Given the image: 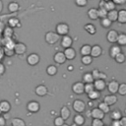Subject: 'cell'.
Instances as JSON below:
<instances>
[{
    "instance_id": "obj_1",
    "label": "cell",
    "mask_w": 126,
    "mask_h": 126,
    "mask_svg": "<svg viewBox=\"0 0 126 126\" xmlns=\"http://www.w3.org/2000/svg\"><path fill=\"white\" fill-rule=\"evenodd\" d=\"M44 39H45V42L50 44V45H53L55 43H57L60 39V35L56 32H52V31H49L47 32L45 34H44Z\"/></svg>"
},
{
    "instance_id": "obj_2",
    "label": "cell",
    "mask_w": 126,
    "mask_h": 126,
    "mask_svg": "<svg viewBox=\"0 0 126 126\" xmlns=\"http://www.w3.org/2000/svg\"><path fill=\"white\" fill-rule=\"evenodd\" d=\"M70 31V27L68 24L66 23H58L55 27V32L60 35V36H64L67 35L69 33Z\"/></svg>"
},
{
    "instance_id": "obj_3",
    "label": "cell",
    "mask_w": 126,
    "mask_h": 126,
    "mask_svg": "<svg viewBox=\"0 0 126 126\" xmlns=\"http://www.w3.org/2000/svg\"><path fill=\"white\" fill-rule=\"evenodd\" d=\"M72 107H73L74 111H76L77 113H83L86 110L87 104L82 99H75L72 103Z\"/></svg>"
},
{
    "instance_id": "obj_4",
    "label": "cell",
    "mask_w": 126,
    "mask_h": 126,
    "mask_svg": "<svg viewBox=\"0 0 126 126\" xmlns=\"http://www.w3.org/2000/svg\"><path fill=\"white\" fill-rule=\"evenodd\" d=\"M72 92L75 94H83L85 93V83L84 82H75L72 85Z\"/></svg>"
},
{
    "instance_id": "obj_5",
    "label": "cell",
    "mask_w": 126,
    "mask_h": 126,
    "mask_svg": "<svg viewBox=\"0 0 126 126\" xmlns=\"http://www.w3.org/2000/svg\"><path fill=\"white\" fill-rule=\"evenodd\" d=\"M40 109V104L37 100H30L27 104V110L32 113H36Z\"/></svg>"
},
{
    "instance_id": "obj_6",
    "label": "cell",
    "mask_w": 126,
    "mask_h": 126,
    "mask_svg": "<svg viewBox=\"0 0 126 126\" xmlns=\"http://www.w3.org/2000/svg\"><path fill=\"white\" fill-rule=\"evenodd\" d=\"M40 61V56L37 53H31L27 57V63L30 66H36Z\"/></svg>"
},
{
    "instance_id": "obj_7",
    "label": "cell",
    "mask_w": 126,
    "mask_h": 126,
    "mask_svg": "<svg viewBox=\"0 0 126 126\" xmlns=\"http://www.w3.org/2000/svg\"><path fill=\"white\" fill-rule=\"evenodd\" d=\"M118 35H119V33L117 32V31H115V30H110V31H108L107 33H106V39H107L108 42L114 44V43H117Z\"/></svg>"
},
{
    "instance_id": "obj_8",
    "label": "cell",
    "mask_w": 126,
    "mask_h": 126,
    "mask_svg": "<svg viewBox=\"0 0 126 126\" xmlns=\"http://www.w3.org/2000/svg\"><path fill=\"white\" fill-rule=\"evenodd\" d=\"M72 44H73V38L69 34L64 35V36L61 37V39H60V45L64 49L69 48V47H72Z\"/></svg>"
},
{
    "instance_id": "obj_9",
    "label": "cell",
    "mask_w": 126,
    "mask_h": 126,
    "mask_svg": "<svg viewBox=\"0 0 126 126\" xmlns=\"http://www.w3.org/2000/svg\"><path fill=\"white\" fill-rule=\"evenodd\" d=\"M53 60L57 64H60V65L61 64H64L66 62V60H67V58H66V56L64 54V51H57L53 55Z\"/></svg>"
},
{
    "instance_id": "obj_10",
    "label": "cell",
    "mask_w": 126,
    "mask_h": 126,
    "mask_svg": "<svg viewBox=\"0 0 126 126\" xmlns=\"http://www.w3.org/2000/svg\"><path fill=\"white\" fill-rule=\"evenodd\" d=\"M119 83L116 80H112L107 84V90L111 94H115L116 93H118L119 90Z\"/></svg>"
},
{
    "instance_id": "obj_11",
    "label": "cell",
    "mask_w": 126,
    "mask_h": 126,
    "mask_svg": "<svg viewBox=\"0 0 126 126\" xmlns=\"http://www.w3.org/2000/svg\"><path fill=\"white\" fill-rule=\"evenodd\" d=\"M27 45L24 43V42H17L15 47H14V50H15V53L17 55H23L27 52Z\"/></svg>"
},
{
    "instance_id": "obj_12",
    "label": "cell",
    "mask_w": 126,
    "mask_h": 126,
    "mask_svg": "<svg viewBox=\"0 0 126 126\" xmlns=\"http://www.w3.org/2000/svg\"><path fill=\"white\" fill-rule=\"evenodd\" d=\"M105 113L100 110L98 107H94L91 110V116L93 117V119H103L104 118Z\"/></svg>"
},
{
    "instance_id": "obj_13",
    "label": "cell",
    "mask_w": 126,
    "mask_h": 126,
    "mask_svg": "<svg viewBox=\"0 0 126 126\" xmlns=\"http://www.w3.org/2000/svg\"><path fill=\"white\" fill-rule=\"evenodd\" d=\"M34 93L38 96H44L48 94V89L44 85H37L34 89Z\"/></svg>"
},
{
    "instance_id": "obj_14",
    "label": "cell",
    "mask_w": 126,
    "mask_h": 126,
    "mask_svg": "<svg viewBox=\"0 0 126 126\" xmlns=\"http://www.w3.org/2000/svg\"><path fill=\"white\" fill-rule=\"evenodd\" d=\"M102 54V48L98 44H94L92 46V51H91V56L93 58H97Z\"/></svg>"
},
{
    "instance_id": "obj_15",
    "label": "cell",
    "mask_w": 126,
    "mask_h": 126,
    "mask_svg": "<svg viewBox=\"0 0 126 126\" xmlns=\"http://www.w3.org/2000/svg\"><path fill=\"white\" fill-rule=\"evenodd\" d=\"M94 89L98 92H102L107 86H106V83L104 80L102 79H97V80H94Z\"/></svg>"
},
{
    "instance_id": "obj_16",
    "label": "cell",
    "mask_w": 126,
    "mask_h": 126,
    "mask_svg": "<svg viewBox=\"0 0 126 126\" xmlns=\"http://www.w3.org/2000/svg\"><path fill=\"white\" fill-rule=\"evenodd\" d=\"M122 52V50H121V46H119L118 44L116 45V44H113L110 48H109V55H110V57L111 58H115L119 53H121Z\"/></svg>"
},
{
    "instance_id": "obj_17",
    "label": "cell",
    "mask_w": 126,
    "mask_h": 126,
    "mask_svg": "<svg viewBox=\"0 0 126 126\" xmlns=\"http://www.w3.org/2000/svg\"><path fill=\"white\" fill-rule=\"evenodd\" d=\"M64 54L67 58V60H74L76 58V50L73 48V47H69V48H66L64 49Z\"/></svg>"
},
{
    "instance_id": "obj_18",
    "label": "cell",
    "mask_w": 126,
    "mask_h": 126,
    "mask_svg": "<svg viewBox=\"0 0 126 126\" xmlns=\"http://www.w3.org/2000/svg\"><path fill=\"white\" fill-rule=\"evenodd\" d=\"M117 100H118V98H117V96L115 94H108V95H105L103 97V101L105 103H107L109 106L115 104L117 102Z\"/></svg>"
},
{
    "instance_id": "obj_19",
    "label": "cell",
    "mask_w": 126,
    "mask_h": 126,
    "mask_svg": "<svg viewBox=\"0 0 126 126\" xmlns=\"http://www.w3.org/2000/svg\"><path fill=\"white\" fill-rule=\"evenodd\" d=\"M87 15H88L89 19H91L93 21H95V20L98 19V9H96V8H91V9L88 10Z\"/></svg>"
},
{
    "instance_id": "obj_20",
    "label": "cell",
    "mask_w": 126,
    "mask_h": 126,
    "mask_svg": "<svg viewBox=\"0 0 126 126\" xmlns=\"http://www.w3.org/2000/svg\"><path fill=\"white\" fill-rule=\"evenodd\" d=\"M0 110L2 113H8L11 110V103L8 100L0 101Z\"/></svg>"
},
{
    "instance_id": "obj_21",
    "label": "cell",
    "mask_w": 126,
    "mask_h": 126,
    "mask_svg": "<svg viewBox=\"0 0 126 126\" xmlns=\"http://www.w3.org/2000/svg\"><path fill=\"white\" fill-rule=\"evenodd\" d=\"M82 82H84L85 84L94 83V78L92 72H87V73L83 74V76H82Z\"/></svg>"
},
{
    "instance_id": "obj_22",
    "label": "cell",
    "mask_w": 126,
    "mask_h": 126,
    "mask_svg": "<svg viewBox=\"0 0 126 126\" xmlns=\"http://www.w3.org/2000/svg\"><path fill=\"white\" fill-rule=\"evenodd\" d=\"M8 27H11L12 29L14 28H20L21 27V22L18 18L16 17H12L8 20Z\"/></svg>"
},
{
    "instance_id": "obj_23",
    "label": "cell",
    "mask_w": 126,
    "mask_h": 126,
    "mask_svg": "<svg viewBox=\"0 0 126 126\" xmlns=\"http://www.w3.org/2000/svg\"><path fill=\"white\" fill-rule=\"evenodd\" d=\"M70 115H71V111H70L69 107L66 106V105L62 106L61 109H60V116H61L64 120H67V119L70 117Z\"/></svg>"
},
{
    "instance_id": "obj_24",
    "label": "cell",
    "mask_w": 126,
    "mask_h": 126,
    "mask_svg": "<svg viewBox=\"0 0 126 126\" xmlns=\"http://www.w3.org/2000/svg\"><path fill=\"white\" fill-rule=\"evenodd\" d=\"M73 121H74V123H75V124H77L78 126H82V125H84V124H85L86 119H85V117H84L81 113H77V114L74 116Z\"/></svg>"
},
{
    "instance_id": "obj_25",
    "label": "cell",
    "mask_w": 126,
    "mask_h": 126,
    "mask_svg": "<svg viewBox=\"0 0 126 126\" xmlns=\"http://www.w3.org/2000/svg\"><path fill=\"white\" fill-rule=\"evenodd\" d=\"M7 9H8V11H9L10 13H15V12L19 11V9H20V5H19L18 2H16V1H12V2H10V3L8 4Z\"/></svg>"
},
{
    "instance_id": "obj_26",
    "label": "cell",
    "mask_w": 126,
    "mask_h": 126,
    "mask_svg": "<svg viewBox=\"0 0 126 126\" xmlns=\"http://www.w3.org/2000/svg\"><path fill=\"white\" fill-rule=\"evenodd\" d=\"M91 51H92V46L90 44H84L80 48V53H81L82 56L91 55Z\"/></svg>"
},
{
    "instance_id": "obj_27",
    "label": "cell",
    "mask_w": 126,
    "mask_h": 126,
    "mask_svg": "<svg viewBox=\"0 0 126 126\" xmlns=\"http://www.w3.org/2000/svg\"><path fill=\"white\" fill-rule=\"evenodd\" d=\"M84 30H85L89 34H92V35L96 32V28L94 27V24H91V23L86 24V25L84 26Z\"/></svg>"
},
{
    "instance_id": "obj_28",
    "label": "cell",
    "mask_w": 126,
    "mask_h": 126,
    "mask_svg": "<svg viewBox=\"0 0 126 126\" xmlns=\"http://www.w3.org/2000/svg\"><path fill=\"white\" fill-rule=\"evenodd\" d=\"M92 74H93L94 80H97V79H102V80H104V79H106V74L100 72L98 69H94V70L92 71Z\"/></svg>"
},
{
    "instance_id": "obj_29",
    "label": "cell",
    "mask_w": 126,
    "mask_h": 126,
    "mask_svg": "<svg viewBox=\"0 0 126 126\" xmlns=\"http://www.w3.org/2000/svg\"><path fill=\"white\" fill-rule=\"evenodd\" d=\"M110 118L112 120H120L122 118V112L119 109H113L110 112Z\"/></svg>"
},
{
    "instance_id": "obj_30",
    "label": "cell",
    "mask_w": 126,
    "mask_h": 126,
    "mask_svg": "<svg viewBox=\"0 0 126 126\" xmlns=\"http://www.w3.org/2000/svg\"><path fill=\"white\" fill-rule=\"evenodd\" d=\"M118 22L120 24H126V9L118 11Z\"/></svg>"
},
{
    "instance_id": "obj_31",
    "label": "cell",
    "mask_w": 126,
    "mask_h": 126,
    "mask_svg": "<svg viewBox=\"0 0 126 126\" xmlns=\"http://www.w3.org/2000/svg\"><path fill=\"white\" fill-rule=\"evenodd\" d=\"M107 18L113 23L115 21H118V11L115 9V10H112V11H109L108 14H107Z\"/></svg>"
},
{
    "instance_id": "obj_32",
    "label": "cell",
    "mask_w": 126,
    "mask_h": 126,
    "mask_svg": "<svg viewBox=\"0 0 126 126\" xmlns=\"http://www.w3.org/2000/svg\"><path fill=\"white\" fill-rule=\"evenodd\" d=\"M87 95H88V97H89L90 100H96V99H98L100 97V92H98L96 90H94L93 92H91Z\"/></svg>"
},
{
    "instance_id": "obj_33",
    "label": "cell",
    "mask_w": 126,
    "mask_h": 126,
    "mask_svg": "<svg viewBox=\"0 0 126 126\" xmlns=\"http://www.w3.org/2000/svg\"><path fill=\"white\" fill-rule=\"evenodd\" d=\"M11 125L12 126H26V122L19 117H15L12 119L11 121Z\"/></svg>"
},
{
    "instance_id": "obj_34",
    "label": "cell",
    "mask_w": 126,
    "mask_h": 126,
    "mask_svg": "<svg viewBox=\"0 0 126 126\" xmlns=\"http://www.w3.org/2000/svg\"><path fill=\"white\" fill-rule=\"evenodd\" d=\"M57 71H58V69L55 65H48L46 68V73L49 76H55L57 74Z\"/></svg>"
},
{
    "instance_id": "obj_35",
    "label": "cell",
    "mask_w": 126,
    "mask_h": 126,
    "mask_svg": "<svg viewBox=\"0 0 126 126\" xmlns=\"http://www.w3.org/2000/svg\"><path fill=\"white\" fill-rule=\"evenodd\" d=\"M117 44L119 46H125L126 45V33H124V32L119 33L118 39H117Z\"/></svg>"
},
{
    "instance_id": "obj_36",
    "label": "cell",
    "mask_w": 126,
    "mask_h": 126,
    "mask_svg": "<svg viewBox=\"0 0 126 126\" xmlns=\"http://www.w3.org/2000/svg\"><path fill=\"white\" fill-rule=\"evenodd\" d=\"M81 62H82L83 65H86V66L91 65L92 62H93V57H92L91 55H85V56H82V58H81Z\"/></svg>"
},
{
    "instance_id": "obj_37",
    "label": "cell",
    "mask_w": 126,
    "mask_h": 126,
    "mask_svg": "<svg viewBox=\"0 0 126 126\" xmlns=\"http://www.w3.org/2000/svg\"><path fill=\"white\" fill-rule=\"evenodd\" d=\"M100 25H101V27H102V28H104V29H108V28H110V27H111L112 22H111V21L106 17V18L100 19Z\"/></svg>"
},
{
    "instance_id": "obj_38",
    "label": "cell",
    "mask_w": 126,
    "mask_h": 126,
    "mask_svg": "<svg viewBox=\"0 0 126 126\" xmlns=\"http://www.w3.org/2000/svg\"><path fill=\"white\" fill-rule=\"evenodd\" d=\"M97 107H98L100 110H102L104 113H108V112H110V106H109L107 103H105L104 101L99 102Z\"/></svg>"
},
{
    "instance_id": "obj_39",
    "label": "cell",
    "mask_w": 126,
    "mask_h": 126,
    "mask_svg": "<svg viewBox=\"0 0 126 126\" xmlns=\"http://www.w3.org/2000/svg\"><path fill=\"white\" fill-rule=\"evenodd\" d=\"M114 60H115L117 63L122 64V63L125 62V60H126V56H125V54H124L123 52H121V53H119V54L114 58Z\"/></svg>"
},
{
    "instance_id": "obj_40",
    "label": "cell",
    "mask_w": 126,
    "mask_h": 126,
    "mask_svg": "<svg viewBox=\"0 0 126 126\" xmlns=\"http://www.w3.org/2000/svg\"><path fill=\"white\" fill-rule=\"evenodd\" d=\"M14 34V31H13V29L11 28V27H7L5 30H4V35H5V37H7V38H11V36Z\"/></svg>"
},
{
    "instance_id": "obj_41",
    "label": "cell",
    "mask_w": 126,
    "mask_h": 126,
    "mask_svg": "<svg viewBox=\"0 0 126 126\" xmlns=\"http://www.w3.org/2000/svg\"><path fill=\"white\" fill-rule=\"evenodd\" d=\"M115 7H116V4L111 0V1H106V5H105V9L109 12V11H112V10H115Z\"/></svg>"
},
{
    "instance_id": "obj_42",
    "label": "cell",
    "mask_w": 126,
    "mask_h": 126,
    "mask_svg": "<svg viewBox=\"0 0 126 126\" xmlns=\"http://www.w3.org/2000/svg\"><path fill=\"white\" fill-rule=\"evenodd\" d=\"M94 90H95V89H94V83L85 84V93H86L87 94H90L91 92H93Z\"/></svg>"
},
{
    "instance_id": "obj_43",
    "label": "cell",
    "mask_w": 126,
    "mask_h": 126,
    "mask_svg": "<svg viewBox=\"0 0 126 126\" xmlns=\"http://www.w3.org/2000/svg\"><path fill=\"white\" fill-rule=\"evenodd\" d=\"M107 14H108V11L104 8H98V18L100 19H103V18H106L107 17Z\"/></svg>"
},
{
    "instance_id": "obj_44",
    "label": "cell",
    "mask_w": 126,
    "mask_h": 126,
    "mask_svg": "<svg viewBox=\"0 0 126 126\" xmlns=\"http://www.w3.org/2000/svg\"><path fill=\"white\" fill-rule=\"evenodd\" d=\"M118 94L120 95H126V83H122L119 85Z\"/></svg>"
},
{
    "instance_id": "obj_45",
    "label": "cell",
    "mask_w": 126,
    "mask_h": 126,
    "mask_svg": "<svg viewBox=\"0 0 126 126\" xmlns=\"http://www.w3.org/2000/svg\"><path fill=\"white\" fill-rule=\"evenodd\" d=\"M65 120L61 117V116H57V117H55V119H54V126H62L65 122H64Z\"/></svg>"
},
{
    "instance_id": "obj_46",
    "label": "cell",
    "mask_w": 126,
    "mask_h": 126,
    "mask_svg": "<svg viewBox=\"0 0 126 126\" xmlns=\"http://www.w3.org/2000/svg\"><path fill=\"white\" fill-rule=\"evenodd\" d=\"M3 50H4L5 55H6V56H9V57H11V56H13V55H15V54H16V53H15V50H14L13 48L4 47V48H3Z\"/></svg>"
},
{
    "instance_id": "obj_47",
    "label": "cell",
    "mask_w": 126,
    "mask_h": 126,
    "mask_svg": "<svg viewBox=\"0 0 126 126\" xmlns=\"http://www.w3.org/2000/svg\"><path fill=\"white\" fill-rule=\"evenodd\" d=\"M92 126H104V123H103L102 119H93Z\"/></svg>"
},
{
    "instance_id": "obj_48",
    "label": "cell",
    "mask_w": 126,
    "mask_h": 126,
    "mask_svg": "<svg viewBox=\"0 0 126 126\" xmlns=\"http://www.w3.org/2000/svg\"><path fill=\"white\" fill-rule=\"evenodd\" d=\"M75 4L78 7H85L88 4V0H75Z\"/></svg>"
},
{
    "instance_id": "obj_49",
    "label": "cell",
    "mask_w": 126,
    "mask_h": 126,
    "mask_svg": "<svg viewBox=\"0 0 126 126\" xmlns=\"http://www.w3.org/2000/svg\"><path fill=\"white\" fill-rule=\"evenodd\" d=\"M5 71H6V67H5V65H4L3 63L0 62V77L3 76V75L5 74Z\"/></svg>"
},
{
    "instance_id": "obj_50",
    "label": "cell",
    "mask_w": 126,
    "mask_h": 126,
    "mask_svg": "<svg viewBox=\"0 0 126 126\" xmlns=\"http://www.w3.org/2000/svg\"><path fill=\"white\" fill-rule=\"evenodd\" d=\"M116 5H125L126 4V0H112Z\"/></svg>"
},
{
    "instance_id": "obj_51",
    "label": "cell",
    "mask_w": 126,
    "mask_h": 126,
    "mask_svg": "<svg viewBox=\"0 0 126 126\" xmlns=\"http://www.w3.org/2000/svg\"><path fill=\"white\" fill-rule=\"evenodd\" d=\"M105 5H106V1L105 0H100L98 3V8H104L105 9Z\"/></svg>"
},
{
    "instance_id": "obj_52",
    "label": "cell",
    "mask_w": 126,
    "mask_h": 126,
    "mask_svg": "<svg viewBox=\"0 0 126 126\" xmlns=\"http://www.w3.org/2000/svg\"><path fill=\"white\" fill-rule=\"evenodd\" d=\"M0 126H6V119L2 115H0Z\"/></svg>"
},
{
    "instance_id": "obj_53",
    "label": "cell",
    "mask_w": 126,
    "mask_h": 126,
    "mask_svg": "<svg viewBox=\"0 0 126 126\" xmlns=\"http://www.w3.org/2000/svg\"><path fill=\"white\" fill-rule=\"evenodd\" d=\"M111 126H121L120 120H112V122H111Z\"/></svg>"
},
{
    "instance_id": "obj_54",
    "label": "cell",
    "mask_w": 126,
    "mask_h": 126,
    "mask_svg": "<svg viewBox=\"0 0 126 126\" xmlns=\"http://www.w3.org/2000/svg\"><path fill=\"white\" fill-rule=\"evenodd\" d=\"M120 123L121 126H126V116H122V118L120 119Z\"/></svg>"
},
{
    "instance_id": "obj_55",
    "label": "cell",
    "mask_w": 126,
    "mask_h": 126,
    "mask_svg": "<svg viewBox=\"0 0 126 126\" xmlns=\"http://www.w3.org/2000/svg\"><path fill=\"white\" fill-rule=\"evenodd\" d=\"M4 55H5V53H4V50L0 48V62H1V60L3 59V57H4Z\"/></svg>"
},
{
    "instance_id": "obj_56",
    "label": "cell",
    "mask_w": 126,
    "mask_h": 126,
    "mask_svg": "<svg viewBox=\"0 0 126 126\" xmlns=\"http://www.w3.org/2000/svg\"><path fill=\"white\" fill-rule=\"evenodd\" d=\"M68 70H73V66H68Z\"/></svg>"
},
{
    "instance_id": "obj_57",
    "label": "cell",
    "mask_w": 126,
    "mask_h": 126,
    "mask_svg": "<svg viewBox=\"0 0 126 126\" xmlns=\"http://www.w3.org/2000/svg\"><path fill=\"white\" fill-rule=\"evenodd\" d=\"M70 126H78V125H77V124H75V123H73V124H71Z\"/></svg>"
},
{
    "instance_id": "obj_58",
    "label": "cell",
    "mask_w": 126,
    "mask_h": 126,
    "mask_svg": "<svg viewBox=\"0 0 126 126\" xmlns=\"http://www.w3.org/2000/svg\"><path fill=\"white\" fill-rule=\"evenodd\" d=\"M62 126H70V125H68V124H66V123H64Z\"/></svg>"
},
{
    "instance_id": "obj_59",
    "label": "cell",
    "mask_w": 126,
    "mask_h": 126,
    "mask_svg": "<svg viewBox=\"0 0 126 126\" xmlns=\"http://www.w3.org/2000/svg\"><path fill=\"white\" fill-rule=\"evenodd\" d=\"M105 1H111V0H105Z\"/></svg>"
},
{
    "instance_id": "obj_60",
    "label": "cell",
    "mask_w": 126,
    "mask_h": 126,
    "mask_svg": "<svg viewBox=\"0 0 126 126\" xmlns=\"http://www.w3.org/2000/svg\"><path fill=\"white\" fill-rule=\"evenodd\" d=\"M125 114H126V109H125Z\"/></svg>"
},
{
    "instance_id": "obj_61",
    "label": "cell",
    "mask_w": 126,
    "mask_h": 126,
    "mask_svg": "<svg viewBox=\"0 0 126 126\" xmlns=\"http://www.w3.org/2000/svg\"><path fill=\"white\" fill-rule=\"evenodd\" d=\"M1 113H2V112H1V110H0V114H1Z\"/></svg>"
},
{
    "instance_id": "obj_62",
    "label": "cell",
    "mask_w": 126,
    "mask_h": 126,
    "mask_svg": "<svg viewBox=\"0 0 126 126\" xmlns=\"http://www.w3.org/2000/svg\"><path fill=\"white\" fill-rule=\"evenodd\" d=\"M104 126H105V125H104Z\"/></svg>"
}]
</instances>
